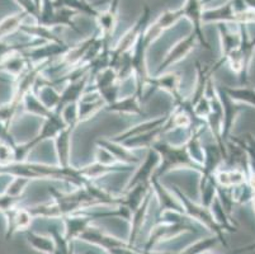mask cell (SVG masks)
Segmentation results:
<instances>
[{"label": "cell", "instance_id": "ac0fdd59", "mask_svg": "<svg viewBox=\"0 0 255 254\" xmlns=\"http://www.w3.org/2000/svg\"><path fill=\"white\" fill-rule=\"evenodd\" d=\"M183 18H184L183 17V10L182 8H179L175 9V10H165L164 13L160 14L159 17H157V19L152 23L159 28L160 31L164 32L165 29H168V28L173 27L175 23H178L180 19H183Z\"/></svg>", "mask_w": 255, "mask_h": 254}, {"label": "cell", "instance_id": "e0dca14e", "mask_svg": "<svg viewBox=\"0 0 255 254\" xmlns=\"http://www.w3.org/2000/svg\"><path fill=\"white\" fill-rule=\"evenodd\" d=\"M225 93L233 99V101L243 102V103L252 104L255 107V89L254 88L241 85L239 88H222Z\"/></svg>", "mask_w": 255, "mask_h": 254}, {"label": "cell", "instance_id": "cb8c5ba5", "mask_svg": "<svg viewBox=\"0 0 255 254\" xmlns=\"http://www.w3.org/2000/svg\"><path fill=\"white\" fill-rule=\"evenodd\" d=\"M253 251H255V243L250 244V246H247V247H243V248L236 249V251L230 252L229 254H241V253H247V252H253Z\"/></svg>", "mask_w": 255, "mask_h": 254}, {"label": "cell", "instance_id": "83f0119b", "mask_svg": "<svg viewBox=\"0 0 255 254\" xmlns=\"http://www.w3.org/2000/svg\"><path fill=\"white\" fill-rule=\"evenodd\" d=\"M211 1H213V0H202V4L203 5H206V4L211 3Z\"/></svg>", "mask_w": 255, "mask_h": 254}, {"label": "cell", "instance_id": "277c9868", "mask_svg": "<svg viewBox=\"0 0 255 254\" xmlns=\"http://www.w3.org/2000/svg\"><path fill=\"white\" fill-rule=\"evenodd\" d=\"M6 220V230H5V239L9 241L15 233L27 230L32 223L33 215L31 214L29 209L24 207H13L3 214Z\"/></svg>", "mask_w": 255, "mask_h": 254}, {"label": "cell", "instance_id": "4316f807", "mask_svg": "<svg viewBox=\"0 0 255 254\" xmlns=\"http://www.w3.org/2000/svg\"><path fill=\"white\" fill-rule=\"evenodd\" d=\"M32 1L34 3V5H36L37 8V11H38L39 8H41V4H42V0H32Z\"/></svg>", "mask_w": 255, "mask_h": 254}, {"label": "cell", "instance_id": "d4e9b609", "mask_svg": "<svg viewBox=\"0 0 255 254\" xmlns=\"http://www.w3.org/2000/svg\"><path fill=\"white\" fill-rule=\"evenodd\" d=\"M243 3L245 4V6H247L249 10L255 11V0H243Z\"/></svg>", "mask_w": 255, "mask_h": 254}, {"label": "cell", "instance_id": "3957f363", "mask_svg": "<svg viewBox=\"0 0 255 254\" xmlns=\"http://www.w3.org/2000/svg\"><path fill=\"white\" fill-rule=\"evenodd\" d=\"M202 0H185L184 5L182 6L183 17L191 20L193 24V33L206 48H210L205 33H203V8Z\"/></svg>", "mask_w": 255, "mask_h": 254}, {"label": "cell", "instance_id": "7c38bea8", "mask_svg": "<svg viewBox=\"0 0 255 254\" xmlns=\"http://www.w3.org/2000/svg\"><path fill=\"white\" fill-rule=\"evenodd\" d=\"M52 4L55 8L70 9L76 13H84L94 18H97L99 13L96 6L88 3L87 0H52Z\"/></svg>", "mask_w": 255, "mask_h": 254}, {"label": "cell", "instance_id": "5bb4252c", "mask_svg": "<svg viewBox=\"0 0 255 254\" xmlns=\"http://www.w3.org/2000/svg\"><path fill=\"white\" fill-rule=\"evenodd\" d=\"M25 239H27L29 246L36 249L37 252L45 254H53V252H55V243H53V239L51 237L37 234L32 230H25Z\"/></svg>", "mask_w": 255, "mask_h": 254}, {"label": "cell", "instance_id": "5b68a950", "mask_svg": "<svg viewBox=\"0 0 255 254\" xmlns=\"http://www.w3.org/2000/svg\"><path fill=\"white\" fill-rule=\"evenodd\" d=\"M118 5H120V0H112L108 8L103 11H99L96 18L99 27V36L102 37L106 46H110L111 38L117 25Z\"/></svg>", "mask_w": 255, "mask_h": 254}, {"label": "cell", "instance_id": "8992f818", "mask_svg": "<svg viewBox=\"0 0 255 254\" xmlns=\"http://www.w3.org/2000/svg\"><path fill=\"white\" fill-rule=\"evenodd\" d=\"M79 239L88 242V243L90 244H96V246L102 247V248L106 249L107 252H110L116 248H131V247L128 246V243H126V242L120 241L117 238L104 234V233L99 232L96 228L90 227L79 237Z\"/></svg>", "mask_w": 255, "mask_h": 254}, {"label": "cell", "instance_id": "4fadbf2b", "mask_svg": "<svg viewBox=\"0 0 255 254\" xmlns=\"http://www.w3.org/2000/svg\"><path fill=\"white\" fill-rule=\"evenodd\" d=\"M27 17H31V15L25 10H22L19 13L8 15L3 20H0V39H3L6 36H10L17 29H19L20 25L27 19Z\"/></svg>", "mask_w": 255, "mask_h": 254}, {"label": "cell", "instance_id": "d6986e66", "mask_svg": "<svg viewBox=\"0 0 255 254\" xmlns=\"http://www.w3.org/2000/svg\"><path fill=\"white\" fill-rule=\"evenodd\" d=\"M48 233H50V237L52 238L53 243H55L53 254H71L70 242L65 238L64 234H61V232H60L56 225H52V227L48 228Z\"/></svg>", "mask_w": 255, "mask_h": 254}, {"label": "cell", "instance_id": "52a82bcc", "mask_svg": "<svg viewBox=\"0 0 255 254\" xmlns=\"http://www.w3.org/2000/svg\"><path fill=\"white\" fill-rule=\"evenodd\" d=\"M197 41H198V39H197V36L193 33V32H192L191 34H188L185 38L180 39L177 45L174 46V47L169 51V53L166 55L165 60H164V61L160 64V67H159V70H157V73H163L164 70L168 69L169 66H171V65L175 64V62H178V61H180L182 59H184L185 56H187L188 53L193 50L194 45H196Z\"/></svg>", "mask_w": 255, "mask_h": 254}, {"label": "cell", "instance_id": "603a6c76", "mask_svg": "<svg viewBox=\"0 0 255 254\" xmlns=\"http://www.w3.org/2000/svg\"><path fill=\"white\" fill-rule=\"evenodd\" d=\"M14 1L20 6V8H22V10H25L29 15L37 18L38 11H37L36 5H34V3L32 1V0H14Z\"/></svg>", "mask_w": 255, "mask_h": 254}, {"label": "cell", "instance_id": "7a4b0ae2", "mask_svg": "<svg viewBox=\"0 0 255 254\" xmlns=\"http://www.w3.org/2000/svg\"><path fill=\"white\" fill-rule=\"evenodd\" d=\"M150 19V8L149 6H145L143 8L142 14L141 17L138 18L137 22L129 28L128 31L122 36V38L118 41V43L116 45V47L111 51L110 53V67L116 66L120 61V59L125 53L129 52V51L133 48V46L136 45L138 37L142 33V31L146 28L147 23Z\"/></svg>", "mask_w": 255, "mask_h": 254}, {"label": "cell", "instance_id": "6da1fadb", "mask_svg": "<svg viewBox=\"0 0 255 254\" xmlns=\"http://www.w3.org/2000/svg\"><path fill=\"white\" fill-rule=\"evenodd\" d=\"M155 151L160 155L161 164L159 168H156L152 181H157L159 177L163 173L168 172L171 168L178 167H187V168H197L198 164L192 159V157L188 153L187 146H180L175 148L169 144L163 143V141H156L151 146Z\"/></svg>", "mask_w": 255, "mask_h": 254}, {"label": "cell", "instance_id": "44dd1931", "mask_svg": "<svg viewBox=\"0 0 255 254\" xmlns=\"http://www.w3.org/2000/svg\"><path fill=\"white\" fill-rule=\"evenodd\" d=\"M29 183V179L22 178V177H13V179H10V182L6 186L5 192L6 195L13 196V197H19L22 196L23 191L27 187V185Z\"/></svg>", "mask_w": 255, "mask_h": 254}, {"label": "cell", "instance_id": "ba28073f", "mask_svg": "<svg viewBox=\"0 0 255 254\" xmlns=\"http://www.w3.org/2000/svg\"><path fill=\"white\" fill-rule=\"evenodd\" d=\"M61 219L65 224L64 235L69 242L80 237L90 227V223L93 221L89 216L85 215V214L78 213V211L70 214V215L62 216Z\"/></svg>", "mask_w": 255, "mask_h": 254}, {"label": "cell", "instance_id": "484cf974", "mask_svg": "<svg viewBox=\"0 0 255 254\" xmlns=\"http://www.w3.org/2000/svg\"><path fill=\"white\" fill-rule=\"evenodd\" d=\"M111 1H112V0H99V1H97V3H96V4H93V5L97 6V5H101V4H107V3L110 4Z\"/></svg>", "mask_w": 255, "mask_h": 254}, {"label": "cell", "instance_id": "ffe728a7", "mask_svg": "<svg viewBox=\"0 0 255 254\" xmlns=\"http://www.w3.org/2000/svg\"><path fill=\"white\" fill-rule=\"evenodd\" d=\"M220 239L217 237L208 238V239H205V241H201L198 243H196L194 246H192L191 248L185 249L182 253H154V254H201L203 252L210 251L212 247H215L217 244ZM146 254H152V253H146Z\"/></svg>", "mask_w": 255, "mask_h": 254}, {"label": "cell", "instance_id": "30bf717a", "mask_svg": "<svg viewBox=\"0 0 255 254\" xmlns=\"http://www.w3.org/2000/svg\"><path fill=\"white\" fill-rule=\"evenodd\" d=\"M150 200H151V191H150L146 197L143 199L142 204L138 206L137 210H135L131 215V232H129V239H128V246L131 248H135V243L137 241L138 235H140L141 229H142L143 221H145L146 214H147V207L150 205Z\"/></svg>", "mask_w": 255, "mask_h": 254}, {"label": "cell", "instance_id": "2e32d148", "mask_svg": "<svg viewBox=\"0 0 255 254\" xmlns=\"http://www.w3.org/2000/svg\"><path fill=\"white\" fill-rule=\"evenodd\" d=\"M138 101H140V97L136 93L135 95H129V97L124 98V99H117L115 103L108 104V111L113 112H124V113H141L140 104H138Z\"/></svg>", "mask_w": 255, "mask_h": 254}, {"label": "cell", "instance_id": "8fae6325", "mask_svg": "<svg viewBox=\"0 0 255 254\" xmlns=\"http://www.w3.org/2000/svg\"><path fill=\"white\" fill-rule=\"evenodd\" d=\"M99 145H102V148H104L106 150L110 151L112 154V157L115 158L117 162L124 163V164L132 165V164H137L140 163V159H138L136 155L129 151L128 148L124 145V144L116 143V141H112V140H107L103 139L99 141Z\"/></svg>", "mask_w": 255, "mask_h": 254}, {"label": "cell", "instance_id": "9a60e30c", "mask_svg": "<svg viewBox=\"0 0 255 254\" xmlns=\"http://www.w3.org/2000/svg\"><path fill=\"white\" fill-rule=\"evenodd\" d=\"M146 83L150 84V87L154 85L155 88L160 87L164 88V89L169 90L173 95L175 97H179V93H178V89H179V76L177 74H168V75H160L157 78L146 79ZM145 83V84H146Z\"/></svg>", "mask_w": 255, "mask_h": 254}, {"label": "cell", "instance_id": "7402d4cb", "mask_svg": "<svg viewBox=\"0 0 255 254\" xmlns=\"http://www.w3.org/2000/svg\"><path fill=\"white\" fill-rule=\"evenodd\" d=\"M14 162V151L8 144L0 141V165H6Z\"/></svg>", "mask_w": 255, "mask_h": 254}, {"label": "cell", "instance_id": "9c48e42d", "mask_svg": "<svg viewBox=\"0 0 255 254\" xmlns=\"http://www.w3.org/2000/svg\"><path fill=\"white\" fill-rule=\"evenodd\" d=\"M75 123L66 125L55 137L56 153L61 168H70V148H71V132Z\"/></svg>", "mask_w": 255, "mask_h": 254}]
</instances>
